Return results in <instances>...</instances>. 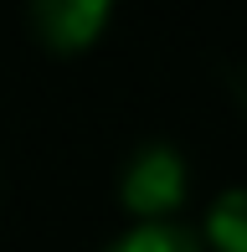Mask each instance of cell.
Listing matches in <instances>:
<instances>
[{
	"label": "cell",
	"mask_w": 247,
	"mask_h": 252,
	"mask_svg": "<svg viewBox=\"0 0 247 252\" xmlns=\"http://www.w3.org/2000/svg\"><path fill=\"white\" fill-rule=\"evenodd\" d=\"M119 196L139 221H170V211L185 196V159L170 144H144L139 155H129L119 175Z\"/></svg>",
	"instance_id": "6da1fadb"
},
{
	"label": "cell",
	"mask_w": 247,
	"mask_h": 252,
	"mask_svg": "<svg viewBox=\"0 0 247 252\" xmlns=\"http://www.w3.org/2000/svg\"><path fill=\"white\" fill-rule=\"evenodd\" d=\"M114 5L108 0H36L31 5V26L52 52H83L103 36Z\"/></svg>",
	"instance_id": "7a4b0ae2"
},
{
	"label": "cell",
	"mask_w": 247,
	"mask_h": 252,
	"mask_svg": "<svg viewBox=\"0 0 247 252\" xmlns=\"http://www.w3.org/2000/svg\"><path fill=\"white\" fill-rule=\"evenodd\" d=\"M216 252H247V186H232L206 211V242Z\"/></svg>",
	"instance_id": "3957f363"
},
{
	"label": "cell",
	"mask_w": 247,
	"mask_h": 252,
	"mask_svg": "<svg viewBox=\"0 0 247 252\" xmlns=\"http://www.w3.org/2000/svg\"><path fill=\"white\" fill-rule=\"evenodd\" d=\"M108 252H206V247H201V237L190 232V226H181V221H139Z\"/></svg>",
	"instance_id": "277c9868"
},
{
	"label": "cell",
	"mask_w": 247,
	"mask_h": 252,
	"mask_svg": "<svg viewBox=\"0 0 247 252\" xmlns=\"http://www.w3.org/2000/svg\"><path fill=\"white\" fill-rule=\"evenodd\" d=\"M237 93H242V103H247V67L237 72Z\"/></svg>",
	"instance_id": "5b68a950"
}]
</instances>
